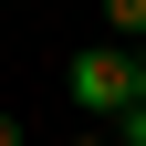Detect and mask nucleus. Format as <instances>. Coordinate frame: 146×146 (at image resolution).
Returning <instances> with one entry per match:
<instances>
[{
    "label": "nucleus",
    "instance_id": "nucleus-4",
    "mask_svg": "<svg viewBox=\"0 0 146 146\" xmlns=\"http://www.w3.org/2000/svg\"><path fill=\"white\" fill-rule=\"evenodd\" d=\"M136 104H146V52H136Z\"/></svg>",
    "mask_w": 146,
    "mask_h": 146
},
{
    "label": "nucleus",
    "instance_id": "nucleus-5",
    "mask_svg": "<svg viewBox=\"0 0 146 146\" xmlns=\"http://www.w3.org/2000/svg\"><path fill=\"white\" fill-rule=\"evenodd\" d=\"M73 146H115V136H73Z\"/></svg>",
    "mask_w": 146,
    "mask_h": 146
},
{
    "label": "nucleus",
    "instance_id": "nucleus-3",
    "mask_svg": "<svg viewBox=\"0 0 146 146\" xmlns=\"http://www.w3.org/2000/svg\"><path fill=\"white\" fill-rule=\"evenodd\" d=\"M0 146H21V115H0Z\"/></svg>",
    "mask_w": 146,
    "mask_h": 146
},
{
    "label": "nucleus",
    "instance_id": "nucleus-1",
    "mask_svg": "<svg viewBox=\"0 0 146 146\" xmlns=\"http://www.w3.org/2000/svg\"><path fill=\"white\" fill-rule=\"evenodd\" d=\"M73 104H84V115H125V104H136V52L125 42H94V52H73Z\"/></svg>",
    "mask_w": 146,
    "mask_h": 146
},
{
    "label": "nucleus",
    "instance_id": "nucleus-2",
    "mask_svg": "<svg viewBox=\"0 0 146 146\" xmlns=\"http://www.w3.org/2000/svg\"><path fill=\"white\" fill-rule=\"evenodd\" d=\"M104 31H146V0H104Z\"/></svg>",
    "mask_w": 146,
    "mask_h": 146
}]
</instances>
